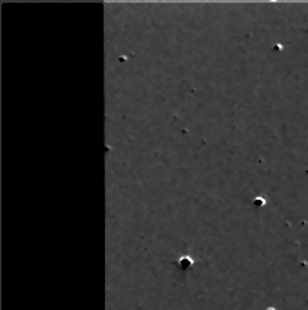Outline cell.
Segmentation results:
<instances>
[{
    "label": "cell",
    "instance_id": "3957f363",
    "mask_svg": "<svg viewBox=\"0 0 308 310\" xmlns=\"http://www.w3.org/2000/svg\"><path fill=\"white\" fill-rule=\"evenodd\" d=\"M268 310H275V309H268Z\"/></svg>",
    "mask_w": 308,
    "mask_h": 310
},
{
    "label": "cell",
    "instance_id": "6da1fadb",
    "mask_svg": "<svg viewBox=\"0 0 308 310\" xmlns=\"http://www.w3.org/2000/svg\"><path fill=\"white\" fill-rule=\"evenodd\" d=\"M192 263H194V261L191 259L189 256H182V258H180V261L177 262V265H178V267L181 270H187V269H189L191 266H192Z\"/></svg>",
    "mask_w": 308,
    "mask_h": 310
},
{
    "label": "cell",
    "instance_id": "7a4b0ae2",
    "mask_svg": "<svg viewBox=\"0 0 308 310\" xmlns=\"http://www.w3.org/2000/svg\"><path fill=\"white\" fill-rule=\"evenodd\" d=\"M264 203H265V200H264V197H256V199L253 200V204L256 207H261V206H264Z\"/></svg>",
    "mask_w": 308,
    "mask_h": 310
}]
</instances>
